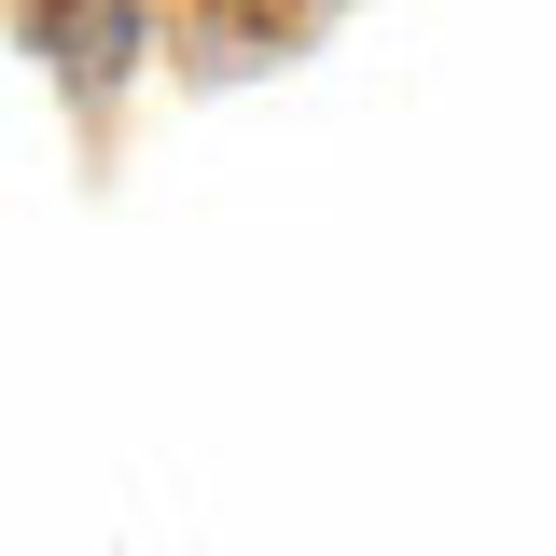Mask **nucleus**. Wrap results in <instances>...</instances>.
I'll use <instances>...</instances> for the list:
<instances>
[]
</instances>
